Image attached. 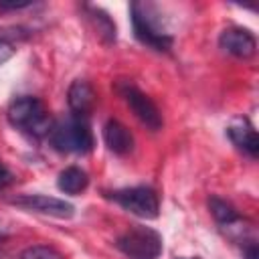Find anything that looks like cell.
<instances>
[{"label":"cell","instance_id":"obj_17","mask_svg":"<svg viewBox=\"0 0 259 259\" xmlns=\"http://www.w3.org/2000/svg\"><path fill=\"white\" fill-rule=\"evenodd\" d=\"M30 2H0V12H8V10H22L28 8Z\"/></svg>","mask_w":259,"mask_h":259},{"label":"cell","instance_id":"obj_18","mask_svg":"<svg viewBox=\"0 0 259 259\" xmlns=\"http://www.w3.org/2000/svg\"><path fill=\"white\" fill-rule=\"evenodd\" d=\"M10 182H12V174H10V170L0 162V188L6 186V184H10Z\"/></svg>","mask_w":259,"mask_h":259},{"label":"cell","instance_id":"obj_13","mask_svg":"<svg viewBox=\"0 0 259 259\" xmlns=\"http://www.w3.org/2000/svg\"><path fill=\"white\" fill-rule=\"evenodd\" d=\"M83 10L87 12V18L91 20V24H93V28L97 30V34L101 36V40L103 42H107V45H111V42H115V24H113V20L107 16V12H103L101 8H97V6H83Z\"/></svg>","mask_w":259,"mask_h":259},{"label":"cell","instance_id":"obj_4","mask_svg":"<svg viewBox=\"0 0 259 259\" xmlns=\"http://www.w3.org/2000/svg\"><path fill=\"white\" fill-rule=\"evenodd\" d=\"M115 247L127 259H158L164 245L158 231H154L152 227L134 225L117 237Z\"/></svg>","mask_w":259,"mask_h":259},{"label":"cell","instance_id":"obj_19","mask_svg":"<svg viewBox=\"0 0 259 259\" xmlns=\"http://www.w3.org/2000/svg\"><path fill=\"white\" fill-rule=\"evenodd\" d=\"M245 259H257V245L255 243H249L245 247Z\"/></svg>","mask_w":259,"mask_h":259},{"label":"cell","instance_id":"obj_15","mask_svg":"<svg viewBox=\"0 0 259 259\" xmlns=\"http://www.w3.org/2000/svg\"><path fill=\"white\" fill-rule=\"evenodd\" d=\"M20 259H65V255L51 245H30L20 253Z\"/></svg>","mask_w":259,"mask_h":259},{"label":"cell","instance_id":"obj_1","mask_svg":"<svg viewBox=\"0 0 259 259\" xmlns=\"http://www.w3.org/2000/svg\"><path fill=\"white\" fill-rule=\"evenodd\" d=\"M130 18H132V28H134V36L154 49V51H170L172 49V34L168 32V28L162 22V16L156 8V4L150 2H132L130 4Z\"/></svg>","mask_w":259,"mask_h":259},{"label":"cell","instance_id":"obj_3","mask_svg":"<svg viewBox=\"0 0 259 259\" xmlns=\"http://www.w3.org/2000/svg\"><path fill=\"white\" fill-rule=\"evenodd\" d=\"M49 140L57 152L63 154H89L93 150V132L87 117L81 115H69L61 121H57L49 134Z\"/></svg>","mask_w":259,"mask_h":259},{"label":"cell","instance_id":"obj_16","mask_svg":"<svg viewBox=\"0 0 259 259\" xmlns=\"http://www.w3.org/2000/svg\"><path fill=\"white\" fill-rule=\"evenodd\" d=\"M12 55H14V47H12L8 40L0 38V65H4Z\"/></svg>","mask_w":259,"mask_h":259},{"label":"cell","instance_id":"obj_2","mask_svg":"<svg viewBox=\"0 0 259 259\" xmlns=\"http://www.w3.org/2000/svg\"><path fill=\"white\" fill-rule=\"evenodd\" d=\"M6 117H8L12 127H16V130H20V132H24L36 140L49 136L53 125H55L45 103L32 95H22V97L14 99L8 105Z\"/></svg>","mask_w":259,"mask_h":259},{"label":"cell","instance_id":"obj_20","mask_svg":"<svg viewBox=\"0 0 259 259\" xmlns=\"http://www.w3.org/2000/svg\"><path fill=\"white\" fill-rule=\"evenodd\" d=\"M178 259H182V257H178Z\"/></svg>","mask_w":259,"mask_h":259},{"label":"cell","instance_id":"obj_6","mask_svg":"<svg viewBox=\"0 0 259 259\" xmlns=\"http://www.w3.org/2000/svg\"><path fill=\"white\" fill-rule=\"evenodd\" d=\"M117 91L119 95L123 97V101L127 103V107L134 111V115L152 132H158L162 127V113L160 109L156 107V103L144 93L140 91L136 85L132 83H119L117 85Z\"/></svg>","mask_w":259,"mask_h":259},{"label":"cell","instance_id":"obj_10","mask_svg":"<svg viewBox=\"0 0 259 259\" xmlns=\"http://www.w3.org/2000/svg\"><path fill=\"white\" fill-rule=\"evenodd\" d=\"M95 91L91 87L89 81L85 79H75L67 91V103L73 111V115H81V117H89V113L95 107Z\"/></svg>","mask_w":259,"mask_h":259},{"label":"cell","instance_id":"obj_12","mask_svg":"<svg viewBox=\"0 0 259 259\" xmlns=\"http://www.w3.org/2000/svg\"><path fill=\"white\" fill-rule=\"evenodd\" d=\"M89 184V176L83 168L79 166H69L59 174L57 186L65 194H81Z\"/></svg>","mask_w":259,"mask_h":259},{"label":"cell","instance_id":"obj_9","mask_svg":"<svg viewBox=\"0 0 259 259\" xmlns=\"http://www.w3.org/2000/svg\"><path fill=\"white\" fill-rule=\"evenodd\" d=\"M227 136L249 158H257V154H259V138H257V132H255L253 123L247 117H235L227 127Z\"/></svg>","mask_w":259,"mask_h":259},{"label":"cell","instance_id":"obj_8","mask_svg":"<svg viewBox=\"0 0 259 259\" xmlns=\"http://www.w3.org/2000/svg\"><path fill=\"white\" fill-rule=\"evenodd\" d=\"M219 45L225 53H229L237 59H249L255 55V49H257V40H255L253 32L247 28H241V26L225 28L219 36Z\"/></svg>","mask_w":259,"mask_h":259},{"label":"cell","instance_id":"obj_7","mask_svg":"<svg viewBox=\"0 0 259 259\" xmlns=\"http://www.w3.org/2000/svg\"><path fill=\"white\" fill-rule=\"evenodd\" d=\"M10 204L20 206L24 210L49 214L55 219H71L75 214V206L71 202L57 196H49V194H18L10 198Z\"/></svg>","mask_w":259,"mask_h":259},{"label":"cell","instance_id":"obj_21","mask_svg":"<svg viewBox=\"0 0 259 259\" xmlns=\"http://www.w3.org/2000/svg\"><path fill=\"white\" fill-rule=\"evenodd\" d=\"M196 259H200V257H196Z\"/></svg>","mask_w":259,"mask_h":259},{"label":"cell","instance_id":"obj_11","mask_svg":"<svg viewBox=\"0 0 259 259\" xmlns=\"http://www.w3.org/2000/svg\"><path fill=\"white\" fill-rule=\"evenodd\" d=\"M103 142L115 156H127L134 150L132 132L117 119H107L103 125Z\"/></svg>","mask_w":259,"mask_h":259},{"label":"cell","instance_id":"obj_5","mask_svg":"<svg viewBox=\"0 0 259 259\" xmlns=\"http://www.w3.org/2000/svg\"><path fill=\"white\" fill-rule=\"evenodd\" d=\"M111 200H115L123 210L140 217V219H156L160 212V198L158 192L150 186H132L121 188L109 194Z\"/></svg>","mask_w":259,"mask_h":259},{"label":"cell","instance_id":"obj_14","mask_svg":"<svg viewBox=\"0 0 259 259\" xmlns=\"http://www.w3.org/2000/svg\"><path fill=\"white\" fill-rule=\"evenodd\" d=\"M208 208H210V214L214 217V221L219 225H223V227H233V225H237L241 221L237 208L231 202H227V200H223L219 196H210L208 198Z\"/></svg>","mask_w":259,"mask_h":259}]
</instances>
